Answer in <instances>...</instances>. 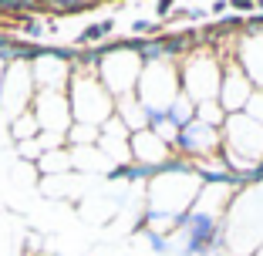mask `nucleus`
Listing matches in <instances>:
<instances>
[{"label": "nucleus", "mask_w": 263, "mask_h": 256, "mask_svg": "<svg viewBox=\"0 0 263 256\" xmlns=\"http://www.w3.org/2000/svg\"><path fill=\"white\" fill-rule=\"evenodd\" d=\"M31 74L37 91H64L71 81V64L64 51H44L37 47V57L31 61Z\"/></svg>", "instance_id": "11"}, {"label": "nucleus", "mask_w": 263, "mask_h": 256, "mask_svg": "<svg viewBox=\"0 0 263 256\" xmlns=\"http://www.w3.org/2000/svg\"><path fill=\"white\" fill-rule=\"evenodd\" d=\"M202 189V179L193 172V165L172 159L165 169H159L148 179V212L169 219H186L196 195Z\"/></svg>", "instance_id": "1"}, {"label": "nucleus", "mask_w": 263, "mask_h": 256, "mask_svg": "<svg viewBox=\"0 0 263 256\" xmlns=\"http://www.w3.org/2000/svg\"><path fill=\"white\" fill-rule=\"evenodd\" d=\"M37 85H34L31 74V61H14L4 71V81H0V115H7L10 122L21 118L24 111H31Z\"/></svg>", "instance_id": "7"}, {"label": "nucleus", "mask_w": 263, "mask_h": 256, "mask_svg": "<svg viewBox=\"0 0 263 256\" xmlns=\"http://www.w3.org/2000/svg\"><path fill=\"white\" fill-rule=\"evenodd\" d=\"M95 71H98L101 85L111 91V98L122 101L135 94V85L142 78V68H145V57H142V47H105V51H95Z\"/></svg>", "instance_id": "3"}, {"label": "nucleus", "mask_w": 263, "mask_h": 256, "mask_svg": "<svg viewBox=\"0 0 263 256\" xmlns=\"http://www.w3.org/2000/svg\"><path fill=\"white\" fill-rule=\"evenodd\" d=\"M179 81H182V94L193 98L196 105L202 101H216L219 85H223V61L213 51H196L182 61L179 68Z\"/></svg>", "instance_id": "5"}, {"label": "nucleus", "mask_w": 263, "mask_h": 256, "mask_svg": "<svg viewBox=\"0 0 263 256\" xmlns=\"http://www.w3.org/2000/svg\"><path fill=\"white\" fill-rule=\"evenodd\" d=\"M10 135H14L17 142H34L41 135V125H37V118H34V111H24L21 118H14L10 122Z\"/></svg>", "instance_id": "15"}, {"label": "nucleus", "mask_w": 263, "mask_h": 256, "mask_svg": "<svg viewBox=\"0 0 263 256\" xmlns=\"http://www.w3.org/2000/svg\"><path fill=\"white\" fill-rule=\"evenodd\" d=\"M37 165H41V172H51V179H54V175H64V172L71 169V152H68V148H54V152L41 155Z\"/></svg>", "instance_id": "14"}, {"label": "nucleus", "mask_w": 263, "mask_h": 256, "mask_svg": "<svg viewBox=\"0 0 263 256\" xmlns=\"http://www.w3.org/2000/svg\"><path fill=\"white\" fill-rule=\"evenodd\" d=\"M236 61H240L243 74L253 81V88H263V31H247L243 44L236 47Z\"/></svg>", "instance_id": "13"}, {"label": "nucleus", "mask_w": 263, "mask_h": 256, "mask_svg": "<svg viewBox=\"0 0 263 256\" xmlns=\"http://www.w3.org/2000/svg\"><path fill=\"white\" fill-rule=\"evenodd\" d=\"M196 118L206 125H216V128H223L226 122V111L219 108V101H202V105H196Z\"/></svg>", "instance_id": "17"}, {"label": "nucleus", "mask_w": 263, "mask_h": 256, "mask_svg": "<svg viewBox=\"0 0 263 256\" xmlns=\"http://www.w3.org/2000/svg\"><path fill=\"white\" fill-rule=\"evenodd\" d=\"M243 115H250L256 125H263V91H253V98H250V105H247Z\"/></svg>", "instance_id": "18"}, {"label": "nucleus", "mask_w": 263, "mask_h": 256, "mask_svg": "<svg viewBox=\"0 0 263 256\" xmlns=\"http://www.w3.org/2000/svg\"><path fill=\"white\" fill-rule=\"evenodd\" d=\"M176 148L182 152V155H189L193 162L223 155V128L193 118L189 125H182V132H179V139H176Z\"/></svg>", "instance_id": "9"}, {"label": "nucleus", "mask_w": 263, "mask_h": 256, "mask_svg": "<svg viewBox=\"0 0 263 256\" xmlns=\"http://www.w3.org/2000/svg\"><path fill=\"white\" fill-rule=\"evenodd\" d=\"M223 155L250 162L253 169L263 165V125H256L250 115H226L223 122Z\"/></svg>", "instance_id": "6"}, {"label": "nucleus", "mask_w": 263, "mask_h": 256, "mask_svg": "<svg viewBox=\"0 0 263 256\" xmlns=\"http://www.w3.org/2000/svg\"><path fill=\"white\" fill-rule=\"evenodd\" d=\"M4 71H7V64H4V61H0V81H4Z\"/></svg>", "instance_id": "21"}, {"label": "nucleus", "mask_w": 263, "mask_h": 256, "mask_svg": "<svg viewBox=\"0 0 263 256\" xmlns=\"http://www.w3.org/2000/svg\"><path fill=\"white\" fill-rule=\"evenodd\" d=\"M253 81L243 74L240 61H223V85H219V108L226 111V115H240V111H247L250 98H253Z\"/></svg>", "instance_id": "10"}, {"label": "nucleus", "mask_w": 263, "mask_h": 256, "mask_svg": "<svg viewBox=\"0 0 263 256\" xmlns=\"http://www.w3.org/2000/svg\"><path fill=\"white\" fill-rule=\"evenodd\" d=\"M91 64H81V68L71 71L68 81V105H71V118L74 125H88V128H98L115 118V98L105 85H101L98 71H95V57L88 54Z\"/></svg>", "instance_id": "2"}, {"label": "nucleus", "mask_w": 263, "mask_h": 256, "mask_svg": "<svg viewBox=\"0 0 263 256\" xmlns=\"http://www.w3.org/2000/svg\"><path fill=\"white\" fill-rule=\"evenodd\" d=\"M111 31V21H105V24H95V27H88L85 34H81V41H95V37H105V34Z\"/></svg>", "instance_id": "20"}, {"label": "nucleus", "mask_w": 263, "mask_h": 256, "mask_svg": "<svg viewBox=\"0 0 263 256\" xmlns=\"http://www.w3.org/2000/svg\"><path fill=\"white\" fill-rule=\"evenodd\" d=\"M128 148H132V159H135L142 169H165V165L176 159V155H172V145H165L152 128L135 132L128 139Z\"/></svg>", "instance_id": "12"}, {"label": "nucleus", "mask_w": 263, "mask_h": 256, "mask_svg": "<svg viewBox=\"0 0 263 256\" xmlns=\"http://www.w3.org/2000/svg\"><path fill=\"white\" fill-rule=\"evenodd\" d=\"M169 118L179 125V128H182V125H189V122L196 118V101H193V98H186V94H179L176 105L169 108Z\"/></svg>", "instance_id": "16"}, {"label": "nucleus", "mask_w": 263, "mask_h": 256, "mask_svg": "<svg viewBox=\"0 0 263 256\" xmlns=\"http://www.w3.org/2000/svg\"><path fill=\"white\" fill-rule=\"evenodd\" d=\"M0 256H24V249H21V243H17L14 236L0 233Z\"/></svg>", "instance_id": "19"}, {"label": "nucleus", "mask_w": 263, "mask_h": 256, "mask_svg": "<svg viewBox=\"0 0 263 256\" xmlns=\"http://www.w3.org/2000/svg\"><path fill=\"white\" fill-rule=\"evenodd\" d=\"M182 94V81H179V68L169 57H155L145 61L142 78L135 85V98L148 115H169V108L176 105V98Z\"/></svg>", "instance_id": "4"}, {"label": "nucleus", "mask_w": 263, "mask_h": 256, "mask_svg": "<svg viewBox=\"0 0 263 256\" xmlns=\"http://www.w3.org/2000/svg\"><path fill=\"white\" fill-rule=\"evenodd\" d=\"M31 111H34V118H37L44 135H61L68 142V132H71V125H74V118H71V105H68V94L64 91H37Z\"/></svg>", "instance_id": "8"}]
</instances>
